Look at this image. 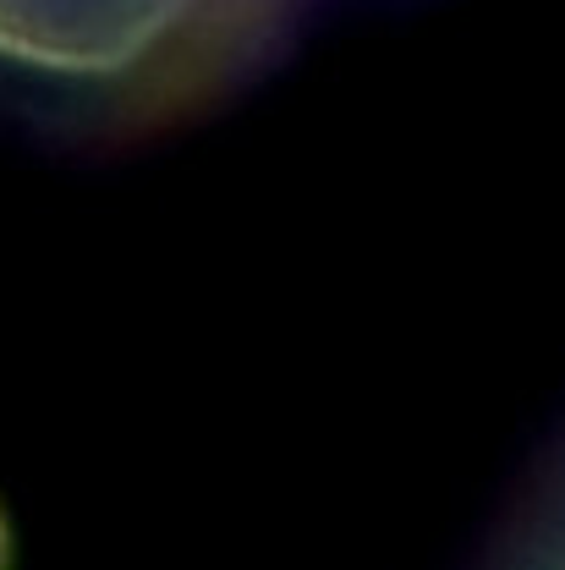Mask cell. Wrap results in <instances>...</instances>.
<instances>
[{
  "mask_svg": "<svg viewBox=\"0 0 565 570\" xmlns=\"http://www.w3.org/2000/svg\"><path fill=\"white\" fill-rule=\"evenodd\" d=\"M225 0H0V61L82 82L176 67Z\"/></svg>",
  "mask_w": 565,
  "mask_h": 570,
  "instance_id": "1",
  "label": "cell"
}]
</instances>
